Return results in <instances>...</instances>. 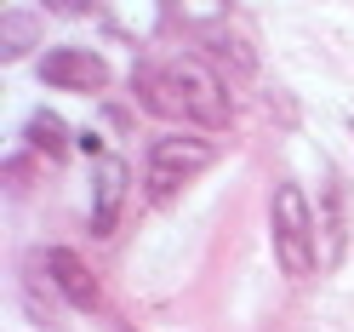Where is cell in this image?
Masks as SVG:
<instances>
[{"mask_svg":"<svg viewBox=\"0 0 354 332\" xmlns=\"http://www.w3.org/2000/svg\"><path fill=\"white\" fill-rule=\"evenodd\" d=\"M131 92H138L143 109L166 121H194V126H229L234 103H229V86L217 80L201 58H171V63H143V69H131Z\"/></svg>","mask_w":354,"mask_h":332,"instance_id":"1","label":"cell"},{"mask_svg":"<svg viewBox=\"0 0 354 332\" xmlns=\"http://www.w3.org/2000/svg\"><path fill=\"white\" fill-rule=\"evenodd\" d=\"M269 229H274V258H280V270L292 275V281H308L315 275V212H308V195L286 178L274 184V201H269Z\"/></svg>","mask_w":354,"mask_h":332,"instance_id":"2","label":"cell"},{"mask_svg":"<svg viewBox=\"0 0 354 332\" xmlns=\"http://www.w3.org/2000/svg\"><path fill=\"white\" fill-rule=\"evenodd\" d=\"M212 161H217V149L206 138H154L149 143V195L166 201V195H177V184H189Z\"/></svg>","mask_w":354,"mask_h":332,"instance_id":"3","label":"cell"},{"mask_svg":"<svg viewBox=\"0 0 354 332\" xmlns=\"http://www.w3.org/2000/svg\"><path fill=\"white\" fill-rule=\"evenodd\" d=\"M40 80L57 86V92H103L109 86V63L86 46H57L40 58Z\"/></svg>","mask_w":354,"mask_h":332,"instance_id":"4","label":"cell"},{"mask_svg":"<svg viewBox=\"0 0 354 332\" xmlns=\"http://www.w3.org/2000/svg\"><path fill=\"white\" fill-rule=\"evenodd\" d=\"M46 275H52V286H57V292L69 298L75 309H86V315H92V309H103V292H97L92 270L80 263V252H69V247H52V252H46Z\"/></svg>","mask_w":354,"mask_h":332,"instance_id":"5","label":"cell"},{"mask_svg":"<svg viewBox=\"0 0 354 332\" xmlns=\"http://www.w3.org/2000/svg\"><path fill=\"white\" fill-rule=\"evenodd\" d=\"M126 161H115V155H103L97 166V189H92V235H115L120 224V201H126Z\"/></svg>","mask_w":354,"mask_h":332,"instance_id":"6","label":"cell"},{"mask_svg":"<svg viewBox=\"0 0 354 332\" xmlns=\"http://www.w3.org/2000/svg\"><path fill=\"white\" fill-rule=\"evenodd\" d=\"M320 263H343V247H348V201H343V184L337 172H326V212H320Z\"/></svg>","mask_w":354,"mask_h":332,"instance_id":"7","label":"cell"},{"mask_svg":"<svg viewBox=\"0 0 354 332\" xmlns=\"http://www.w3.org/2000/svg\"><path fill=\"white\" fill-rule=\"evenodd\" d=\"M29 40H35V12H0V58H24L29 52Z\"/></svg>","mask_w":354,"mask_h":332,"instance_id":"8","label":"cell"},{"mask_svg":"<svg viewBox=\"0 0 354 332\" xmlns=\"http://www.w3.org/2000/svg\"><path fill=\"white\" fill-rule=\"evenodd\" d=\"M29 143L46 149V155H63V149H69V126H63L52 109H35V115H29Z\"/></svg>","mask_w":354,"mask_h":332,"instance_id":"9","label":"cell"},{"mask_svg":"<svg viewBox=\"0 0 354 332\" xmlns=\"http://www.w3.org/2000/svg\"><path fill=\"white\" fill-rule=\"evenodd\" d=\"M6 178H12V189H24V178H29V161H6Z\"/></svg>","mask_w":354,"mask_h":332,"instance_id":"10","label":"cell"}]
</instances>
